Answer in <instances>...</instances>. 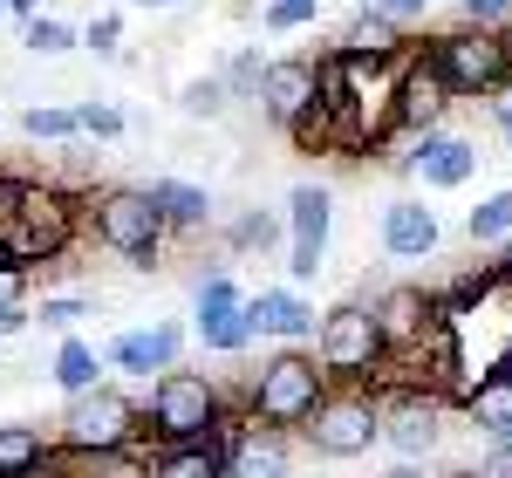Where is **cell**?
Masks as SVG:
<instances>
[{
	"label": "cell",
	"mask_w": 512,
	"mask_h": 478,
	"mask_svg": "<svg viewBox=\"0 0 512 478\" xmlns=\"http://www.w3.org/2000/svg\"><path fill=\"white\" fill-rule=\"evenodd\" d=\"M89 233L82 219V192L62 178H14V205L0 219V253H14L28 274L55 267L62 253H76V239Z\"/></svg>",
	"instance_id": "1"
},
{
	"label": "cell",
	"mask_w": 512,
	"mask_h": 478,
	"mask_svg": "<svg viewBox=\"0 0 512 478\" xmlns=\"http://www.w3.org/2000/svg\"><path fill=\"white\" fill-rule=\"evenodd\" d=\"M328 369L315 362V349H274V356H260V369L246 376V390H239V410L253 417V424H267V431H308L315 424V410L328 403Z\"/></svg>",
	"instance_id": "2"
},
{
	"label": "cell",
	"mask_w": 512,
	"mask_h": 478,
	"mask_svg": "<svg viewBox=\"0 0 512 478\" xmlns=\"http://www.w3.org/2000/svg\"><path fill=\"white\" fill-rule=\"evenodd\" d=\"M82 219H89V239L103 246V253H117L123 267H137V274H151L164 260V212L151 205L144 185H89L82 192Z\"/></svg>",
	"instance_id": "3"
},
{
	"label": "cell",
	"mask_w": 512,
	"mask_h": 478,
	"mask_svg": "<svg viewBox=\"0 0 512 478\" xmlns=\"http://www.w3.org/2000/svg\"><path fill=\"white\" fill-rule=\"evenodd\" d=\"M239 403H226V390L205 369H164L144 397V438L151 444H205L219 438V424Z\"/></svg>",
	"instance_id": "4"
},
{
	"label": "cell",
	"mask_w": 512,
	"mask_h": 478,
	"mask_svg": "<svg viewBox=\"0 0 512 478\" xmlns=\"http://www.w3.org/2000/svg\"><path fill=\"white\" fill-rule=\"evenodd\" d=\"M315 362L328 369V383H383L390 369V342L376 328V308L369 301H335L315 328Z\"/></svg>",
	"instance_id": "5"
},
{
	"label": "cell",
	"mask_w": 512,
	"mask_h": 478,
	"mask_svg": "<svg viewBox=\"0 0 512 478\" xmlns=\"http://www.w3.org/2000/svg\"><path fill=\"white\" fill-rule=\"evenodd\" d=\"M431 69L444 76V89L451 96H472V103H485L499 82L512 76V35H499V28H444V35H431Z\"/></svg>",
	"instance_id": "6"
},
{
	"label": "cell",
	"mask_w": 512,
	"mask_h": 478,
	"mask_svg": "<svg viewBox=\"0 0 512 478\" xmlns=\"http://www.w3.org/2000/svg\"><path fill=\"white\" fill-rule=\"evenodd\" d=\"M137 438H144V403L123 397L117 383H96V390L69 397V410L55 417V444H62L69 458L123 451V444H137Z\"/></svg>",
	"instance_id": "7"
},
{
	"label": "cell",
	"mask_w": 512,
	"mask_h": 478,
	"mask_svg": "<svg viewBox=\"0 0 512 478\" xmlns=\"http://www.w3.org/2000/svg\"><path fill=\"white\" fill-rule=\"evenodd\" d=\"M301 438L315 444V458H335V465L369 458V444H383V397L369 383H335Z\"/></svg>",
	"instance_id": "8"
},
{
	"label": "cell",
	"mask_w": 512,
	"mask_h": 478,
	"mask_svg": "<svg viewBox=\"0 0 512 478\" xmlns=\"http://www.w3.org/2000/svg\"><path fill=\"white\" fill-rule=\"evenodd\" d=\"M383 397V444L396 458H431L444 444V417H451V397L431 390V383H376Z\"/></svg>",
	"instance_id": "9"
},
{
	"label": "cell",
	"mask_w": 512,
	"mask_h": 478,
	"mask_svg": "<svg viewBox=\"0 0 512 478\" xmlns=\"http://www.w3.org/2000/svg\"><path fill=\"white\" fill-rule=\"evenodd\" d=\"M192 335L212 356H246V349L260 342L253 321H246V294H239V280L226 274V260H219L212 274H198V287H192Z\"/></svg>",
	"instance_id": "10"
},
{
	"label": "cell",
	"mask_w": 512,
	"mask_h": 478,
	"mask_svg": "<svg viewBox=\"0 0 512 478\" xmlns=\"http://www.w3.org/2000/svg\"><path fill=\"white\" fill-rule=\"evenodd\" d=\"M369 308H376V328H383V342H390V362H410L437 328H444L431 287H410V280H396V287H383V294H369Z\"/></svg>",
	"instance_id": "11"
},
{
	"label": "cell",
	"mask_w": 512,
	"mask_h": 478,
	"mask_svg": "<svg viewBox=\"0 0 512 478\" xmlns=\"http://www.w3.org/2000/svg\"><path fill=\"white\" fill-rule=\"evenodd\" d=\"M396 171L417 178L424 192H458V185H472V171H478V144L458 137V130H424V137H410V151L396 158Z\"/></svg>",
	"instance_id": "12"
},
{
	"label": "cell",
	"mask_w": 512,
	"mask_h": 478,
	"mask_svg": "<svg viewBox=\"0 0 512 478\" xmlns=\"http://www.w3.org/2000/svg\"><path fill=\"white\" fill-rule=\"evenodd\" d=\"M246 321H253V335L260 342H274V349H315V301L301 294V287H260V294H246Z\"/></svg>",
	"instance_id": "13"
},
{
	"label": "cell",
	"mask_w": 512,
	"mask_h": 478,
	"mask_svg": "<svg viewBox=\"0 0 512 478\" xmlns=\"http://www.w3.org/2000/svg\"><path fill=\"white\" fill-rule=\"evenodd\" d=\"M185 321H144V328H123V335H110V369H123V376H144V383H158L164 369H185Z\"/></svg>",
	"instance_id": "14"
},
{
	"label": "cell",
	"mask_w": 512,
	"mask_h": 478,
	"mask_svg": "<svg viewBox=\"0 0 512 478\" xmlns=\"http://www.w3.org/2000/svg\"><path fill=\"white\" fill-rule=\"evenodd\" d=\"M219 438H226V478H287L294 472V444H287V431L253 424L246 410H233V417L219 424Z\"/></svg>",
	"instance_id": "15"
},
{
	"label": "cell",
	"mask_w": 512,
	"mask_h": 478,
	"mask_svg": "<svg viewBox=\"0 0 512 478\" xmlns=\"http://www.w3.org/2000/svg\"><path fill=\"white\" fill-rule=\"evenodd\" d=\"M321 103V69L315 55H274L267 62V82H260V117L287 130V123L301 117V110H315Z\"/></svg>",
	"instance_id": "16"
},
{
	"label": "cell",
	"mask_w": 512,
	"mask_h": 478,
	"mask_svg": "<svg viewBox=\"0 0 512 478\" xmlns=\"http://www.w3.org/2000/svg\"><path fill=\"white\" fill-rule=\"evenodd\" d=\"M458 96L444 89V76L431 69V55H410L403 62V82H396V137H424V130H444V110Z\"/></svg>",
	"instance_id": "17"
},
{
	"label": "cell",
	"mask_w": 512,
	"mask_h": 478,
	"mask_svg": "<svg viewBox=\"0 0 512 478\" xmlns=\"http://www.w3.org/2000/svg\"><path fill=\"white\" fill-rule=\"evenodd\" d=\"M376 233H383V253H390V260H437L444 226H437V212L424 199H390Z\"/></svg>",
	"instance_id": "18"
},
{
	"label": "cell",
	"mask_w": 512,
	"mask_h": 478,
	"mask_svg": "<svg viewBox=\"0 0 512 478\" xmlns=\"http://www.w3.org/2000/svg\"><path fill=\"white\" fill-rule=\"evenodd\" d=\"M458 410H465V424H472L478 438H492V431H506L512 424V349L506 356H492L485 369H478V383L458 397Z\"/></svg>",
	"instance_id": "19"
},
{
	"label": "cell",
	"mask_w": 512,
	"mask_h": 478,
	"mask_svg": "<svg viewBox=\"0 0 512 478\" xmlns=\"http://www.w3.org/2000/svg\"><path fill=\"white\" fill-rule=\"evenodd\" d=\"M328 233H335V192L328 185H294L287 192V246H308L328 260Z\"/></svg>",
	"instance_id": "20"
},
{
	"label": "cell",
	"mask_w": 512,
	"mask_h": 478,
	"mask_svg": "<svg viewBox=\"0 0 512 478\" xmlns=\"http://www.w3.org/2000/svg\"><path fill=\"white\" fill-rule=\"evenodd\" d=\"M144 192H151V205L164 212L171 233H205V226H212V192L192 185V178H151Z\"/></svg>",
	"instance_id": "21"
},
{
	"label": "cell",
	"mask_w": 512,
	"mask_h": 478,
	"mask_svg": "<svg viewBox=\"0 0 512 478\" xmlns=\"http://www.w3.org/2000/svg\"><path fill=\"white\" fill-rule=\"evenodd\" d=\"M103 369H110V356H103L96 342H82V335H62V349L48 356V376H55V390H62V397H82V390L110 383Z\"/></svg>",
	"instance_id": "22"
},
{
	"label": "cell",
	"mask_w": 512,
	"mask_h": 478,
	"mask_svg": "<svg viewBox=\"0 0 512 478\" xmlns=\"http://www.w3.org/2000/svg\"><path fill=\"white\" fill-rule=\"evenodd\" d=\"M151 478H226V438L158 444V451H151Z\"/></svg>",
	"instance_id": "23"
},
{
	"label": "cell",
	"mask_w": 512,
	"mask_h": 478,
	"mask_svg": "<svg viewBox=\"0 0 512 478\" xmlns=\"http://www.w3.org/2000/svg\"><path fill=\"white\" fill-rule=\"evenodd\" d=\"M55 458V431L41 424H0V478H28Z\"/></svg>",
	"instance_id": "24"
},
{
	"label": "cell",
	"mask_w": 512,
	"mask_h": 478,
	"mask_svg": "<svg viewBox=\"0 0 512 478\" xmlns=\"http://www.w3.org/2000/svg\"><path fill=\"white\" fill-rule=\"evenodd\" d=\"M335 48H342V55H403V21L383 14V7H362Z\"/></svg>",
	"instance_id": "25"
},
{
	"label": "cell",
	"mask_w": 512,
	"mask_h": 478,
	"mask_svg": "<svg viewBox=\"0 0 512 478\" xmlns=\"http://www.w3.org/2000/svg\"><path fill=\"white\" fill-rule=\"evenodd\" d=\"M280 233H287V219H274V212H260V205H246L233 226H226V253H274L280 246Z\"/></svg>",
	"instance_id": "26"
},
{
	"label": "cell",
	"mask_w": 512,
	"mask_h": 478,
	"mask_svg": "<svg viewBox=\"0 0 512 478\" xmlns=\"http://www.w3.org/2000/svg\"><path fill=\"white\" fill-rule=\"evenodd\" d=\"M21 137L28 144H82V117L69 103H35V110H21Z\"/></svg>",
	"instance_id": "27"
},
{
	"label": "cell",
	"mask_w": 512,
	"mask_h": 478,
	"mask_svg": "<svg viewBox=\"0 0 512 478\" xmlns=\"http://www.w3.org/2000/svg\"><path fill=\"white\" fill-rule=\"evenodd\" d=\"M465 233H472V246H506V239H512V185H506V192H485V199L472 205Z\"/></svg>",
	"instance_id": "28"
},
{
	"label": "cell",
	"mask_w": 512,
	"mask_h": 478,
	"mask_svg": "<svg viewBox=\"0 0 512 478\" xmlns=\"http://www.w3.org/2000/svg\"><path fill=\"white\" fill-rule=\"evenodd\" d=\"M76 478H151V451H137V444L89 451V458H76Z\"/></svg>",
	"instance_id": "29"
},
{
	"label": "cell",
	"mask_w": 512,
	"mask_h": 478,
	"mask_svg": "<svg viewBox=\"0 0 512 478\" xmlns=\"http://www.w3.org/2000/svg\"><path fill=\"white\" fill-rule=\"evenodd\" d=\"M178 110L212 123V117H226V110H233V89H226V76H192L185 89H178Z\"/></svg>",
	"instance_id": "30"
},
{
	"label": "cell",
	"mask_w": 512,
	"mask_h": 478,
	"mask_svg": "<svg viewBox=\"0 0 512 478\" xmlns=\"http://www.w3.org/2000/svg\"><path fill=\"white\" fill-rule=\"evenodd\" d=\"M76 28H69V21H55V14H35V21H21V48H28V55H69V48H76Z\"/></svg>",
	"instance_id": "31"
},
{
	"label": "cell",
	"mask_w": 512,
	"mask_h": 478,
	"mask_svg": "<svg viewBox=\"0 0 512 478\" xmlns=\"http://www.w3.org/2000/svg\"><path fill=\"white\" fill-rule=\"evenodd\" d=\"M82 315H96L89 294H41V301H35V321H41V328H62V335H76Z\"/></svg>",
	"instance_id": "32"
},
{
	"label": "cell",
	"mask_w": 512,
	"mask_h": 478,
	"mask_svg": "<svg viewBox=\"0 0 512 478\" xmlns=\"http://www.w3.org/2000/svg\"><path fill=\"white\" fill-rule=\"evenodd\" d=\"M82 117V137H96V144H117L123 130H130V117H123L117 103H76Z\"/></svg>",
	"instance_id": "33"
},
{
	"label": "cell",
	"mask_w": 512,
	"mask_h": 478,
	"mask_svg": "<svg viewBox=\"0 0 512 478\" xmlns=\"http://www.w3.org/2000/svg\"><path fill=\"white\" fill-rule=\"evenodd\" d=\"M260 82H267V62H260V48H239L233 62H226V89L260 103Z\"/></svg>",
	"instance_id": "34"
},
{
	"label": "cell",
	"mask_w": 512,
	"mask_h": 478,
	"mask_svg": "<svg viewBox=\"0 0 512 478\" xmlns=\"http://www.w3.org/2000/svg\"><path fill=\"white\" fill-rule=\"evenodd\" d=\"M267 35H294V28H315V0H267L260 7Z\"/></svg>",
	"instance_id": "35"
},
{
	"label": "cell",
	"mask_w": 512,
	"mask_h": 478,
	"mask_svg": "<svg viewBox=\"0 0 512 478\" xmlns=\"http://www.w3.org/2000/svg\"><path fill=\"white\" fill-rule=\"evenodd\" d=\"M82 48H96V55H117V48H123V14H96V21L82 28Z\"/></svg>",
	"instance_id": "36"
},
{
	"label": "cell",
	"mask_w": 512,
	"mask_h": 478,
	"mask_svg": "<svg viewBox=\"0 0 512 478\" xmlns=\"http://www.w3.org/2000/svg\"><path fill=\"white\" fill-rule=\"evenodd\" d=\"M28 267H21V260H14V253H0V308H7V301H28Z\"/></svg>",
	"instance_id": "37"
},
{
	"label": "cell",
	"mask_w": 512,
	"mask_h": 478,
	"mask_svg": "<svg viewBox=\"0 0 512 478\" xmlns=\"http://www.w3.org/2000/svg\"><path fill=\"white\" fill-rule=\"evenodd\" d=\"M485 117H492V130H499V137H506V144H512V76L499 82L492 96H485Z\"/></svg>",
	"instance_id": "38"
},
{
	"label": "cell",
	"mask_w": 512,
	"mask_h": 478,
	"mask_svg": "<svg viewBox=\"0 0 512 478\" xmlns=\"http://www.w3.org/2000/svg\"><path fill=\"white\" fill-rule=\"evenodd\" d=\"M485 472H492V478H512V424L485 438Z\"/></svg>",
	"instance_id": "39"
},
{
	"label": "cell",
	"mask_w": 512,
	"mask_h": 478,
	"mask_svg": "<svg viewBox=\"0 0 512 478\" xmlns=\"http://www.w3.org/2000/svg\"><path fill=\"white\" fill-rule=\"evenodd\" d=\"M458 7H465V21H478V28H492V21L512 14V0H458Z\"/></svg>",
	"instance_id": "40"
},
{
	"label": "cell",
	"mask_w": 512,
	"mask_h": 478,
	"mask_svg": "<svg viewBox=\"0 0 512 478\" xmlns=\"http://www.w3.org/2000/svg\"><path fill=\"white\" fill-rule=\"evenodd\" d=\"M362 7H383L396 21H424V14H431V0H362Z\"/></svg>",
	"instance_id": "41"
},
{
	"label": "cell",
	"mask_w": 512,
	"mask_h": 478,
	"mask_svg": "<svg viewBox=\"0 0 512 478\" xmlns=\"http://www.w3.org/2000/svg\"><path fill=\"white\" fill-rule=\"evenodd\" d=\"M28 321H35V308H28V301H7V308H0V335H21Z\"/></svg>",
	"instance_id": "42"
},
{
	"label": "cell",
	"mask_w": 512,
	"mask_h": 478,
	"mask_svg": "<svg viewBox=\"0 0 512 478\" xmlns=\"http://www.w3.org/2000/svg\"><path fill=\"white\" fill-rule=\"evenodd\" d=\"M28 478H76V458H69V451H62V444H55V458H48V465H41V472H28Z\"/></svg>",
	"instance_id": "43"
},
{
	"label": "cell",
	"mask_w": 512,
	"mask_h": 478,
	"mask_svg": "<svg viewBox=\"0 0 512 478\" xmlns=\"http://www.w3.org/2000/svg\"><path fill=\"white\" fill-rule=\"evenodd\" d=\"M7 14H21V21H35V14H41V0H7Z\"/></svg>",
	"instance_id": "44"
},
{
	"label": "cell",
	"mask_w": 512,
	"mask_h": 478,
	"mask_svg": "<svg viewBox=\"0 0 512 478\" xmlns=\"http://www.w3.org/2000/svg\"><path fill=\"white\" fill-rule=\"evenodd\" d=\"M130 7H185V0H130Z\"/></svg>",
	"instance_id": "45"
},
{
	"label": "cell",
	"mask_w": 512,
	"mask_h": 478,
	"mask_svg": "<svg viewBox=\"0 0 512 478\" xmlns=\"http://www.w3.org/2000/svg\"><path fill=\"white\" fill-rule=\"evenodd\" d=\"M0 14H7V0H0Z\"/></svg>",
	"instance_id": "46"
}]
</instances>
